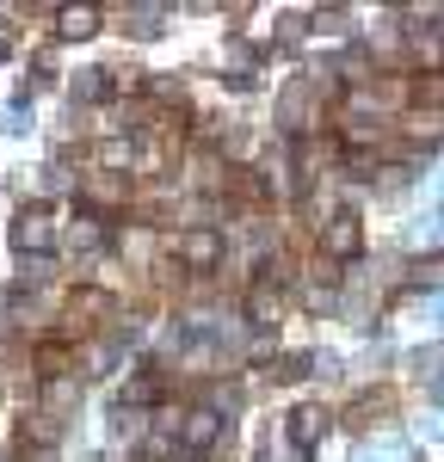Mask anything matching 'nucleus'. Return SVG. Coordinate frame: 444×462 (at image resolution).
<instances>
[{
	"label": "nucleus",
	"mask_w": 444,
	"mask_h": 462,
	"mask_svg": "<svg viewBox=\"0 0 444 462\" xmlns=\"http://www.w3.org/2000/svg\"><path fill=\"white\" fill-rule=\"evenodd\" d=\"M315 247H321V259H358L365 253V222L352 210H339L321 222V235H315Z\"/></svg>",
	"instance_id": "f257e3e1"
},
{
	"label": "nucleus",
	"mask_w": 444,
	"mask_h": 462,
	"mask_svg": "<svg viewBox=\"0 0 444 462\" xmlns=\"http://www.w3.org/2000/svg\"><path fill=\"white\" fill-rule=\"evenodd\" d=\"M13 247L25 253V259H50L56 253V216L43 210V204H32V210L13 222Z\"/></svg>",
	"instance_id": "f03ea898"
},
{
	"label": "nucleus",
	"mask_w": 444,
	"mask_h": 462,
	"mask_svg": "<svg viewBox=\"0 0 444 462\" xmlns=\"http://www.w3.org/2000/svg\"><path fill=\"white\" fill-rule=\"evenodd\" d=\"M328 426H333L328 407H315V401H309V407H296V413H291V450H296V457H315V450H321V438H328Z\"/></svg>",
	"instance_id": "7ed1b4c3"
},
{
	"label": "nucleus",
	"mask_w": 444,
	"mask_h": 462,
	"mask_svg": "<svg viewBox=\"0 0 444 462\" xmlns=\"http://www.w3.org/2000/svg\"><path fill=\"white\" fill-rule=\"evenodd\" d=\"M222 426H228V420H222L217 407H191V413H185V426H180V444L191 450V457H204V450H217Z\"/></svg>",
	"instance_id": "20e7f679"
},
{
	"label": "nucleus",
	"mask_w": 444,
	"mask_h": 462,
	"mask_svg": "<svg viewBox=\"0 0 444 462\" xmlns=\"http://www.w3.org/2000/svg\"><path fill=\"white\" fill-rule=\"evenodd\" d=\"M173 253H180L191 272H210V265L222 259V235L217 228H185L180 241H173Z\"/></svg>",
	"instance_id": "39448f33"
},
{
	"label": "nucleus",
	"mask_w": 444,
	"mask_h": 462,
	"mask_svg": "<svg viewBox=\"0 0 444 462\" xmlns=\"http://www.w3.org/2000/svg\"><path fill=\"white\" fill-rule=\"evenodd\" d=\"M309 93H315L309 80H291V87L278 93V130H284V136H302V130H309V124H302V117H309Z\"/></svg>",
	"instance_id": "423d86ee"
},
{
	"label": "nucleus",
	"mask_w": 444,
	"mask_h": 462,
	"mask_svg": "<svg viewBox=\"0 0 444 462\" xmlns=\"http://www.w3.org/2000/svg\"><path fill=\"white\" fill-rule=\"evenodd\" d=\"M106 241H111V228H106V216H99V210H80V216L69 222V247H80V253H99Z\"/></svg>",
	"instance_id": "0eeeda50"
},
{
	"label": "nucleus",
	"mask_w": 444,
	"mask_h": 462,
	"mask_svg": "<svg viewBox=\"0 0 444 462\" xmlns=\"http://www.w3.org/2000/svg\"><path fill=\"white\" fill-rule=\"evenodd\" d=\"M358 462H420V450L407 438H370L365 450H358Z\"/></svg>",
	"instance_id": "6e6552de"
},
{
	"label": "nucleus",
	"mask_w": 444,
	"mask_h": 462,
	"mask_svg": "<svg viewBox=\"0 0 444 462\" xmlns=\"http://www.w3.org/2000/svg\"><path fill=\"white\" fill-rule=\"evenodd\" d=\"M56 32L62 37H93L99 32V6H62V13H56Z\"/></svg>",
	"instance_id": "1a4fd4ad"
},
{
	"label": "nucleus",
	"mask_w": 444,
	"mask_h": 462,
	"mask_svg": "<svg viewBox=\"0 0 444 462\" xmlns=\"http://www.w3.org/2000/svg\"><path fill=\"white\" fill-rule=\"evenodd\" d=\"M407 370H413L420 383H444V346H413V352H407Z\"/></svg>",
	"instance_id": "9d476101"
},
{
	"label": "nucleus",
	"mask_w": 444,
	"mask_h": 462,
	"mask_svg": "<svg viewBox=\"0 0 444 462\" xmlns=\"http://www.w3.org/2000/svg\"><path fill=\"white\" fill-rule=\"evenodd\" d=\"M407 247H444V216H413L407 222Z\"/></svg>",
	"instance_id": "9b49d317"
},
{
	"label": "nucleus",
	"mask_w": 444,
	"mask_h": 462,
	"mask_svg": "<svg viewBox=\"0 0 444 462\" xmlns=\"http://www.w3.org/2000/svg\"><path fill=\"white\" fill-rule=\"evenodd\" d=\"M124 19H130L136 37H161L167 32V6H124Z\"/></svg>",
	"instance_id": "f8f14e48"
},
{
	"label": "nucleus",
	"mask_w": 444,
	"mask_h": 462,
	"mask_svg": "<svg viewBox=\"0 0 444 462\" xmlns=\"http://www.w3.org/2000/svg\"><path fill=\"white\" fill-rule=\"evenodd\" d=\"M69 93L74 99H99V93H111V69H80Z\"/></svg>",
	"instance_id": "ddd939ff"
},
{
	"label": "nucleus",
	"mask_w": 444,
	"mask_h": 462,
	"mask_svg": "<svg viewBox=\"0 0 444 462\" xmlns=\"http://www.w3.org/2000/svg\"><path fill=\"white\" fill-rule=\"evenodd\" d=\"M25 438H32L37 450H50V444L62 438V426H56V413H25Z\"/></svg>",
	"instance_id": "4468645a"
},
{
	"label": "nucleus",
	"mask_w": 444,
	"mask_h": 462,
	"mask_svg": "<svg viewBox=\"0 0 444 462\" xmlns=\"http://www.w3.org/2000/svg\"><path fill=\"white\" fill-rule=\"evenodd\" d=\"M62 364H69L62 339H43V346H37V376H43V383H56V376H62Z\"/></svg>",
	"instance_id": "2eb2a0df"
},
{
	"label": "nucleus",
	"mask_w": 444,
	"mask_h": 462,
	"mask_svg": "<svg viewBox=\"0 0 444 462\" xmlns=\"http://www.w3.org/2000/svg\"><path fill=\"white\" fill-rule=\"evenodd\" d=\"M161 389H167V376H154V370H148V376H136V383L124 389V407H143V401H161Z\"/></svg>",
	"instance_id": "dca6fc26"
},
{
	"label": "nucleus",
	"mask_w": 444,
	"mask_h": 462,
	"mask_svg": "<svg viewBox=\"0 0 444 462\" xmlns=\"http://www.w3.org/2000/svg\"><path fill=\"white\" fill-rule=\"evenodd\" d=\"M413 106L439 111L444 106V74H426V80H413Z\"/></svg>",
	"instance_id": "f3484780"
},
{
	"label": "nucleus",
	"mask_w": 444,
	"mask_h": 462,
	"mask_svg": "<svg viewBox=\"0 0 444 462\" xmlns=\"http://www.w3.org/2000/svg\"><path fill=\"white\" fill-rule=\"evenodd\" d=\"M309 370H315V352H291V357H278L272 376H278V383H296V376H309Z\"/></svg>",
	"instance_id": "a211bd4d"
},
{
	"label": "nucleus",
	"mask_w": 444,
	"mask_h": 462,
	"mask_svg": "<svg viewBox=\"0 0 444 462\" xmlns=\"http://www.w3.org/2000/svg\"><path fill=\"white\" fill-rule=\"evenodd\" d=\"M0 130H6V136H25V130H32V106H25V99L6 106V111H0Z\"/></svg>",
	"instance_id": "6ab92c4d"
},
{
	"label": "nucleus",
	"mask_w": 444,
	"mask_h": 462,
	"mask_svg": "<svg viewBox=\"0 0 444 462\" xmlns=\"http://www.w3.org/2000/svg\"><path fill=\"white\" fill-rule=\"evenodd\" d=\"M413 284L420 290H444V259H420V265H413Z\"/></svg>",
	"instance_id": "aec40b11"
},
{
	"label": "nucleus",
	"mask_w": 444,
	"mask_h": 462,
	"mask_svg": "<svg viewBox=\"0 0 444 462\" xmlns=\"http://www.w3.org/2000/svg\"><path fill=\"white\" fill-rule=\"evenodd\" d=\"M247 315H254L259 327H272V320H278V296H265V290H254V302H247Z\"/></svg>",
	"instance_id": "412c9836"
},
{
	"label": "nucleus",
	"mask_w": 444,
	"mask_h": 462,
	"mask_svg": "<svg viewBox=\"0 0 444 462\" xmlns=\"http://www.w3.org/2000/svg\"><path fill=\"white\" fill-rule=\"evenodd\" d=\"M407 124H420V136H439V130H444V111H413Z\"/></svg>",
	"instance_id": "4be33fe9"
},
{
	"label": "nucleus",
	"mask_w": 444,
	"mask_h": 462,
	"mask_svg": "<svg viewBox=\"0 0 444 462\" xmlns=\"http://www.w3.org/2000/svg\"><path fill=\"white\" fill-rule=\"evenodd\" d=\"M315 376H339V357H333V352H315Z\"/></svg>",
	"instance_id": "5701e85b"
},
{
	"label": "nucleus",
	"mask_w": 444,
	"mask_h": 462,
	"mask_svg": "<svg viewBox=\"0 0 444 462\" xmlns=\"http://www.w3.org/2000/svg\"><path fill=\"white\" fill-rule=\"evenodd\" d=\"M426 438H444V413H426Z\"/></svg>",
	"instance_id": "b1692460"
},
{
	"label": "nucleus",
	"mask_w": 444,
	"mask_h": 462,
	"mask_svg": "<svg viewBox=\"0 0 444 462\" xmlns=\"http://www.w3.org/2000/svg\"><path fill=\"white\" fill-rule=\"evenodd\" d=\"M6 56H13V43H6V37H0V62H6Z\"/></svg>",
	"instance_id": "393cba45"
},
{
	"label": "nucleus",
	"mask_w": 444,
	"mask_h": 462,
	"mask_svg": "<svg viewBox=\"0 0 444 462\" xmlns=\"http://www.w3.org/2000/svg\"><path fill=\"white\" fill-rule=\"evenodd\" d=\"M439 320H444V296H439Z\"/></svg>",
	"instance_id": "a878e982"
}]
</instances>
